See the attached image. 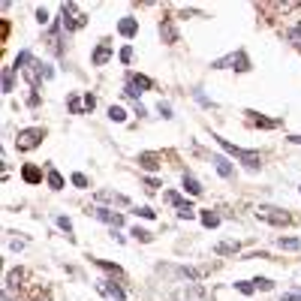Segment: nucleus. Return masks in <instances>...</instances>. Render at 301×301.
I'll return each mask as SVG.
<instances>
[{"label": "nucleus", "instance_id": "1", "mask_svg": "<svg viewBox=\"0 0 301 301\" xmlns=\"http://www.w3.org/2000/svg\"><path fill=\"white\" fill-rule=\"evenodd\" d=\"M211 139H217V145L229 154V157H235V160H241L250 172H256L259 166H262V154H256V151H244V148H235L229 139H223V136H211Z\"/></svg>", "mask_w": 301, "mask_h": 301}, {"label": "nucleus", "instance_id": "2", "mask_svg": "<svg viewBox=\"0 0 301 301\" xmlns=\"http://www.w3.org/2000/svg\"><path fill=\"white\" fill-rule=\"evenodd\" d=\"M60 21H63V30H66V33H73V30H79V27L87 24V15H84L76 3H60Z\"/></svg>", "mask_w": 301, "mask_h": 301}, {"label": "nucleus", "instance_id": "3", "mask_svg": "<svg viewBox=\"0 0 301 301\" xmlns=\"http://www.w3.org/2000/svg\"><path fill=\"white\" fill-rule=\"evenodd\" d=\"M211 66H214V69H238V73H247V69H250V58H247L244 48H238V51H232V55L214 60Z\"/></svg>", "mask_w": 301, "mask_h": 301}, {"label": "nucleus", "instance_id": "4", "mask_svg": "<svg viewBox=\"0 0 301 301\" xmlns=\"http://www.w3.org/2000/svg\"><path fill=\"white\" fill-rule=\"evenodd\" d=\"M45 139V130L42 127H27V130H19V139H15V148H19L21 154L24 151H33L40 148V141Z\"/></svg>", "mask_w": 301, "mask_h": 301}, {"label": "nucleus", "instance_id": "5", "mask_svg": "<svg viewBox=\"0 0 301 301\" xmlns=\"http://www.w3.org/2000/svg\"><path fill=\"white\" fill-rule=\"evenodd\" d=\"M256 220H265V223H271V226H289L292 223V217L286 214V211L271 208V205H259L256 208Z\"/></svg>", "mask_w": 301, "mask_h": 301}, {"label": "nucleus", "instance_id": "6", "mask_svg": "<svg viewBox=\"0 0 301 301\" xmlns=\"http://www.w3.org/2000/svg\"><path fill=\"white\" fill-rule=\"evenodd\" d=\"M87 214H94L97 220H102V223H109L112 229H118V226H123V214H118V211H112V208H91Z\"/></svg>", "mask_w": 301, "mask_h": 301}, {"label": "nucleus", "instance_id": "7", "mask_svg": "<svg viewBox=\"0 0 301 301\" xmlns=\"http://www.w3.org/2000/svg\"><path fill=\"white\" fill-rule=\"evenodd\" d=\"M145 172H157L163 166V154H154V151H148V154H139V160H136Z\"/></svg>", "mask_w": 301, "mask_h": 301}, {"label": "nucleus", "instance_id": "8", "mask_svg": "<svg viewBox=\"0 0 301 301\" xmlns=\"http://www.w3.org/2000/svg\"><path fill=\"white\" fill-rule=\"evenodd\" d=\"M211 163H214V169L220 172V178H235V166L229 163V157L214 154V157H211Z\"/></svg>", "mask_w": 301, "mask_h": 301}, {"label": "nucleus", "instance_id": "9", "mask_svg": "<svg viewBox=\"0 0 301 301\" xmlns=\"http://www.w3.org/2000/svg\"><path fill=\"white\" fill-rule=\"evenodd\" d=\"M244 115H247V120H250L253 127H259V130H277V127H280V120H271V118H259V115H256L253 109H247Z\"/></svg>", "mask_w": 301, "mask_h": 301}, {"label": "nucleus", "instance_id": "10", "mask_svg": "<svg viewBox=\"0 0 301 301\" xmlns=\"http://www.w3.org/2000/svg\"><path fill=\"white\" fill-rule=\"evenodd\" d=\"M127 87H133L136 94H141V91H151V87H154V81H151L148 76H139V73H130V76H127Z\"/></svg>", "mask_w": 301, "mask_h": 301}, {"label": "nucleus", "instance_id": "11", "mask_svg": "<svg viewBox=\"0 0 301 301\" xmlns=\"http://www.w3.org/2000/svg\"><path fill=\"white\" fill-rule=\"evenodd\" d=\"M118 33H120V37H127V40H133L136 33H139V21L133 19V15H123V19L118 21Z\"/></svg>", "mask_w": 301, "mask_h": 301}, {"label": "nucleus", "instance_id": "12", "mask_svg": "<svg viewBox=\"0 0 301 301\" xmlns=\"http://www.w3.org/2000/svg\"><path fill=\"white\" fill-rule=\"evenodd\" d=\"M109 58H112V45H109V40H102L97 48H94V66H105V63H109Z\"/></svg>", "mask_w": 301, "mask_h": 301}, {"label": "nucleus", "instance_id": "13", "mask_svg": "<svg viewBox=\"0 0 301 301\" xmlns=\"http://www.w3.org/2000/svg\"><path fill=\"white\" fill-rule=\"evenodd\" d=\"M160 37H163V42H178V30H175V21H172V19H163V21H160Z\"/></svg>", "mask_w": 301, "mask_h": 301}, {"label": "nucleus", "instance_id": "14", "mask_svg": "<svg viewBox=\"0 0 301 301\" xmlns=\"http://www.w3.org/2000/svg\"><path fill=\"white\" fill-rule=\"evenodd\" d=\"M21 178H24L27 184H40V181H42V169L33 166V163H27V166H21Z\"/></svg>", "mask_w": 301, "mask_h": 301}, {"label": "nucleus", "instance_id": "15", "mask_svg": "<svg viewBox=\"0 0 301 301\" xmlns=\"http://www.w3.org/2000/svg\"><path fill=\"white\" fill-rule=\"evenodd\" d=\"M45 181H48L51 190H63V175L55 166H45Z\"/></svg>", "mask_w": 301, "mask_h": 301}, {"label": "nucleus", "instance_id": "16", "mask_svg": "<svg viewBox=\"0 0 301 301\" xmlns=\"http://www.w3.org/2000/svg\"><path fill=\"white\" fill-rule=\"evenodd\" d=\"M283 37H286V42H292L301 51V21H295L292 27H286V30H283Z\"/></svg>", "mask_w": 301, "mask_h": 301}, {"label": "nucleus", "instance_id": "17", "mask_svg": "<svg viewBox=\"0 0 301 301\" xmlns=\"http://www.w3.org/2000/svg\"><path fill=\"white\" fill-rule=\"evenodd\" d=\"M102 283H105V286H100V292H105V295H112L115 301H123V289L118 286L115 280H102Z\"/></svg>", "mask_w": 301, "mask_h": 301}, {"label": "nucleus", "instance_id": "18", "mask_svg": "<svg viewBox=\"0 0 301 301\" xmlns=\"http://www.w3.org/2000/svg\"><path fill=\"white\" fill-rule=\"evenodd\" d=\"M184 190L190 193V196H202V184H199L196 178H193L190 172H184Z\"/></svg>", "mask_w": 301, "mask_h": 301}, {"label": "nucleus", "instance_id": "19", "mask_svg": "<svg viewBox=\"0 0 301 301\" xmlns=\"http://www.w3.org/2000/svg\"><path fill=\"white\" fill-rule=\"evenodd\" d=\"M199 220H202V226H208V229H217V226H220V214H217V211H202Z\"/></svg>", "mask_w": 301, "mask_h": 301}, {"label": "nucleus", "instance_id": "20", "mask_svg": "<svg viewBox=\"0 0 301 301\" xmlns=\"http://www.w3.org/2000/svg\"><path fill=\"white\" fill-rule=\"evenodd\" d=\"M21 280H24V271H21V268H19V271H9V277H6V295H9L15 286L21 289Z\"/></svg>", "mask_w": 301, "mask_h": 301}, {"label": "nucleus", "instance_id": "21", "mask_svg": "<svg viewBox=\"0 0 301 301\" xmlns=\"http://www.w3.org/2000/svg\"><path fill=\"white\" fill-rule=\"evenodd\" d=\"M66 105H69V112H73V115H84V112H87V109H84V97H76V94L66 100Z\"/></svg>", "mask_w": 301, "mask_h": 301}, {"label": "nucleus", "instance_id": "22", "mask_svg": "<svg viewBox=\"0 0 301 301\" xmlns=\"http://www.w3.org/2000/svg\"><path fill=\"white\" fill-rule=\"evenodd\" d=\"M130 235H133L136 241H141V244H151V241H154V235L148 232V229H141V226H136V229H133Z\"/></svg>", "mask_w": 301, "mask_h": 301}, {"label": "nucleus", "instance_id": "23", "mask_svg": "<svg viewBox=\"0 0 301 301\" xmlns=\"http://www.w3.org/2000/svg\"><path fill=\"white\" fill-rule=\"evenodd\" d=\"M12 76H15V66H3V94L12 91Z\"/></svg>", "mask_w": 301, "mask_h": 301}, {"label": "nucleus", "instance_id": "24", "mask_svg": "<svg viewBox=\"0 0 301 301\" xmlns=\"http://www.w3.org/2000/svg\"><path fill=\"white\" fill-rule=\"evenodd\" d=\"M178 217H181V220H193V217H196V208H193L190 202H184V205L178 208Z\"/></svg>", "mask_w": 301, "mask_h": 301}, {"label": "nucleus", "instance_id": "25", "mask_svg": "<svg viewBox=\"0 0 301 301\" xmlns=\"http://www.w3.org/2000/svg\"><path fill=\"white\" fill-rule=\"evenodd\" d=\"M100 199H105V202H118V205H127V196H118V193H109V190H102Z\"/></svg>", "mask_w": 301, "mask_h": 301}, {"label": "nucleus", "instance_id": "26", "mask_svg": "<svg viewBox=\"0 0 301 301\" xmlns=\"http://www.w3.org/2000/svg\"><path fill=\"white\" fill-rule=\"evenodd\" d=\"M235 289H238L241 295H253V292H256V286H253V280H241V283H235Z\"/></svg>", "mask_w": 301, "mask_h": 301}, {"label": "nucleus", "instance_id": "27", "mask_svg": "<svg viewBox=\"0 0 301 301\" xmlns=\"http://www.w3.org/2000/svg\"><path fill=\"white\" fill-rule=\"evenodd\" d=\"M163 199H166L169 205H175V208H181V205H184V199H181L175 190H166V193H163Z\"/></svg>", "mask_w": 301, "mask_h": 301}, {"label": "nucleus", "instance_id": "28", "mask_svg": "<svg viewBox=\"0 0 301 301\" xmlns=\"http://www.w3.org/2000/svg\"><path fill=\"white\" fill-rule=\"evenodd\" d=\"M277 244H280V250H298V247H301L298 238H280Z\"/></svg>", "mask_w": 301, "mask_h": 301}, {"label": "nucleus", "instance_id": "29", "mask_svg": "<svg viewBox=\"0 0 301 301\" xmlns=\"http://www.w3.org/2000/svg\"><path fill=\"white\" fill-rule=\"evenodd\" d=\"M253 286H256V289H262V292H271V289H274V283H271L268 277H256V280H253Z\"/></svg>", "mask_w": 301, "mask_h": 301}, {"label": "nucleus", "instance_id": "30", "mask_svg": "<svg viewBox=\"0 0 301 301\" xmlns=\"http://www.w3.org/2000/svg\"><path fill=\"white\" fill-rule=\"evenodd\" d=\"M109 118L118 120V123H123V120H127V112H123L120 105H112V109H109Z\"/></svg>", "mask_w": 301, "mask_h": 301}, {"label": "nucleus", "instance_id": "31", "mask_svg": "<svg viewBox=\"0 0 301 301\" xmlns=\"http://www.w3.org/2000/svg\"><path fill=\"white\" fill-rule=\"evenodd\" d=\"M97 265H100V268L102 271H109V274H115V277H120V268H118V265H112V262H102V259H94Z\"/></svg>", "mask_w": 301, "mask_h": 301}, {"label": "nucleus", "instance_id": "32", "mask_svg": "<svg viewBox=\"0 0 301 301\" xmlns=\"http://www.w3.org/2000/svg\"><path fill=\"white\" fill-rule=\"evenodd\" d=\"M69 181H73V184H76L79 190H87V184H91V181H87V175H81V172H76V175H73V178H69Z\"/></svg>", "mask_w": 301, "mask_h": 301}, {"label": "nucleus", "instance_id": "33", "mask_svg": "<svg viewBox=\"0 0 301 301\" xmlns=\"http://www.w3.org/2000/svg\"><path fill=\"white\" fill-rule=\"evenodd\" d=\"M193 97H196V102H199V105H205V109H214V102H211V100H208V97H205V94L199 91V87H196V91H193Z\"/></svg>", "mask_w": 301, "mask_h": 301}, {"label": "nucleus", "instance_id": "34", "mask_svg": "<svg viewBox=\"0 0 301 301\" xmlns=\"http://www.w3.org/2000/svg\"><path fill=\"white\" fill-rule=\"evenodd\" d=\"M136 214H139V217H145V220H154V217H157V211H154V208H148V205H141V208H136Z\"/></svg>", "mask_w": 301, "mask_h": 301}, {"label": "nucleus", "instance_id": "35", "mask_svg": "<svg viewBox=\"0 0 301 301\" xmlns=\"http://www.w3.org/2000/svg\"><path fill=\"white\" fill-rule=\"evenodd\" d=\"M58 226H60L63 232H66V238L73 241V235H69V232H73V223H69V217H58Z\"/></svg>", "mask_w": 301, "mask_h": 301}, {"label": "nucleus", "instance_id": "36", "mask_svg": "<svg viewBox=\"0 0 301 301\" xmlns=\"http://www.w3.org/2000/svg\"><path fill=\"white\" fill-rule=\"evenodd\" d=\"M118 58H120V63H130V60H133V45H123Z\"/></svg>", "mask_w": 301, "mask_h": 301}, {"label": "nucleus", "instance_id": "37", "mask_svg": "<svg viewBox=\"0 0 301 301\" xmlns=\"http://www.w3.org/2000/svg\"><path fill=\"white\" fill-rule=\"evenodd\" d=\"M217 253H238V244H217Z\"/></svg>", "mask_w": 301, "mask_h": 301}, {"label": "nucleus", "instance_id": "38", "mask_svg": "<svg viewBox=\"0 0 301 301\" xmlns=\"http://www.w3.org/2000/svg\"><path fill=\"white\" fill-rule=\"evenodd\" d=\"M27 105H30V109H37V105H40V91H30L27 94Z\"/></svg>", "mask_w": 301, "mask_h": 301}, {"label": "nucleus", "instance_id": "39", "mask_svg": "<svg viewBox=\"0 0 301 301\" xmlns=\"http://www.w3.org/2000/svg\"><path fill=\"white\" fill-rule=\"evenodd\" d=\"M94 105H97V97H94V94H84V109L94 112Z\"/></svg>", "mask_w": 301, "mask_h": 301}, {"label": "nucleus", "instance_id": "40", "mask_svg": "<svg viewBox=\"0 0 301 301\" xmlns=\"http://www.w3.org/2000/svg\"><path fill=\"white\" fill-rule=\"evenodd\" d=\"M157 109H160V115H163V118H175V115H172V109H169L166 102H160V105H157Z\"/></svg>", "mask_w": 301, "mask_h": 301}, {"label": "nucleus", "instance_id": "41", "mask_svg": "<svg viewBox=\"0 0 301 301\" xmlns=\"http://www.w3.org/2000/svg\"><path fill=\"white\" fill-rule=\"evenodd\" d=\"M37 21H40V24H45V21H48V12H45V9H42V6H40V9H37Z\"/></svg>", "mask_w": 301, "mask_h": 301}, {"label": "nucleus", "instance_id": "42", "mask_svg": "<svg viewBox=\"0 0 301 301\" xmlns=\"http://www.w3.org/2000/svg\"><path fill=\"white\" fill-rule=\"evenodd\" d=\"M145 187H148V190H151V193H154V190H157V187H160V181H157V178H145Z\"/></svg>", "mask_w": 301, "mask_h": 301}, {"label": "nucleus", "instance_id": "43", "mask_svg": "<svg viewBox=\"0 0 301 301\" xmlns=\"http://www.w3.org/2000/svg\"><path fill=\"white\" fill-rule=\"evenodd\" d=\"M283 301H298V292H286V295H283Z\"/></svg>", "mask_w": 301, "mask_h": 301}, {"label": "nucleus", "instance_id": "44", "mask_svg": "<svg viewBox=\"0 0 301 301\" xmlns=\"http://www.w3.org/2000/svg\"><path fill=\"white\" fill-rule=\"evenodd\" d=\"M30 301H51V298H48V295H42V292H40V295H33V298H30Z\"/></svg>", "mask_w": 301, "mask_h": 301}, {"label": "nucleus", "instance_id": "45", "mask_svg": "<svg viewBox=\"0 0 301 301\" xmlns=\"http://www.w3.org/2000/svg\"><path fill=\"white\" fill-rule=\"evenodd\" d=\"M289 141L292 145H301V136H289Z\"/></svg>", "mask_w": 301, "mask_h": 301}]
</instances>
